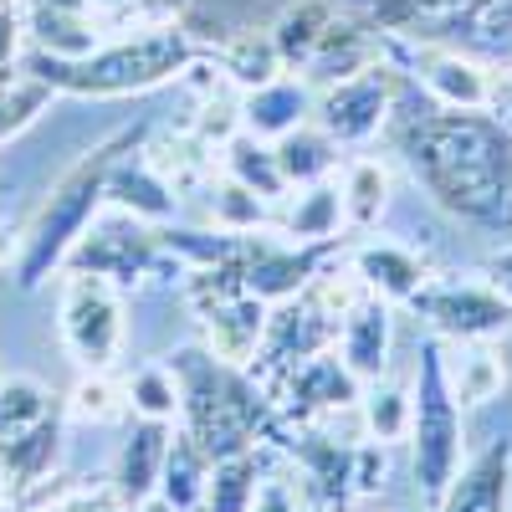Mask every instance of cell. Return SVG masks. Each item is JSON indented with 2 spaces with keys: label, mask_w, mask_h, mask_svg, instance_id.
Returning <instances> with one entry per match:
<instances>
[{
  "label": "cell",
  "mask_w": 512,
  "mask_h": 512,
  "mask_svg": "<svg viewBox=\"0 0 512 512\" xmlns=\"http://www.w3.org/2000/svg\"><path fill=\"white\" fill-rule=\"evenodd\" d=\"M390 128L410 175L446 216L477 231L512 226V134L487 108L405 113Z\"/></svg>",
  "instance_id": "1"
},
{
  "label": "cell",
  "mask_w": 512,
  "mask_h": 512,
  "mask_svg": "<svg viewBox=\"0 0 512 512\" xmlns=\"http://www.w3.org/2000/svg\"><path fill=\"white\" fill-rule=\"evenodd\" d=\"M169 369H175V379H180V425L200 441V451L210 461L277 446L282 415L262 390H256V379L246 369L221 364L205 344L180 349L175 359H169Z\"/></svg>",
  "instance_id": "2"
},
{
  "label": "cell",
  "mask_w": 512,
  "mask_h": 512,
  "mask_svg": "<svg viewBox=\"0 0 512 512\" xmlns=\"http://www.w3.org/2000/svg\"><path fill=\"white\" fill-rule=\"evenodd\" d=\"M195 62H200L195 31L180 21H159V26H139L113 41H98L82 57H41L36 72L72 98H128L185 77Z\"/></svg>",
  "instance_id": "3"
},
{
  "label": "cell",
  "mask_w": 512,
  "mask_h": 512,
  "mask_svg": "<svg viewBox=\"0 0 512 512\" xmlns=\"http://www.w3.org/2000/svg\"><path fill=\"white\" fill-rule=\"evenodd\" d=\"M128 149H139V128H118L113 139H103L98 149L82 154L67 175L52 185L47 205L36 210V221L26 226L21 246H16V287H41L52 272L67 267V256L72 246L82 241V231H88L98 221V210L108 205V175H113V164L128 154Z\"/></svg>",
  "instance_id": "4"
},
{
  "label": "cell",
  "mask_w": 512,
  "mask_h": 512,
  "mask_svg": "<svg viewBox=\"0 0 512 512\" xmlns=\"http://www.w3.org/2000/svg\"><path fill=\"white\" fill-rule=\"evenodd\" d=\"M359 292H364V287L354 282V272H349V262H344V272L333 267V272L313 277L303 292H292V297H282V303L267 308L262 344H256L246 374L256 379V390H262L272 405H277L282 384H287V374H292L297 364H308L313 354H323V349L338 344L344 313H349V303H354Z\"/></svg>",
  "instance_id": "5"
},
{
  "label": "cell",
  "mask_w": 512,
  "mask_h": 512,
  "mask_svg": "<svg viewBox=\"0 0 512 512\" xmlns=\"http://www.w3.org/2000/svg\"><path fill=\"white\" fill-rule=\"evenodd\" d=\"M410 472L425 502H436L456 466H461V400L451 395L446 379V349L441 338L420 344V364H415V384H410Z\"/></svg>",
  "instance_id": "6"
},
{
  "label": "cell",
  "mask_w": 512,
  "mask_h": 512,
  "mask_svg": "<svg viewBox=\"0 0 512 512\" xmlns=\"http://www.w3.org/2000/svg\"><path fill=\"white\" fill-rule=\"evenodd\" d=\"M57 328H62V344L82 374H108L128 344L123 287H113L108 277L67 267L62 292H57Z\"/></svg>",
  "instance_id": "7"
},
{
  "label": "cell",
  "mask_w": 512,
  "mask_h": 512,
  "mask_svg": "<svg viewBox=\"0 0 512 512\" xmlns=\"http://www.w3.org/2000/svg\"><path fill=\"white\" fill-rule=\"evenodd\" d=\"M67 267L72 272H93V277H108L113 287H139V282H149V277H159V272H175L180 277V267L169 262V251H164V236L144 221V216H134V210H98V221L82 231V241L72 246V256H67ZM62 267V272H67Z\"/></svg>",
  "instance_id": "8"
},
{
  "label": "cell",
  "mask_w": 512,
  "mask_h": 512,
  "mask_svg": "<svg viewBox=\"0 0 512 512\" xmlns=\"http://www.w3.org/2000/svg\"><path fill=\"white\" fill-rule=\"evenodd\" d=\"M441 344H477L512 328V308L487 277H431L405 303Z\"/></svg>",
  "instance_id": "9"
},
{
  "label": "cell",
  "mask_w": 512,
  "mask_h": 512,
  "mask_svg": "<svg viewBox=\"0 0 512 512\" xmlns=\"http://www.w3.org/2000/svg\"><path fill=\"white\" fill-rule=\"evenodd\" d=\"M395 118V67L390 62H374L344 82H328L313 123L333 144H369L379 128H390Z\"/></svg>",
  "instance_id": "10"
},
{
  "label": "cell",
  "mask_w": 512,
  "mask_h": 512,
  "mask_svg": "<svg viewBox=\"0 0 512 512\" xmlns=\"http://www.w3.org/2000/svg\"><path fill=\"white\" fill-rule=\"evenodd\" d=\"M359 395H364V379L338 359V349H323L287 374L277 415L292 425H328L338 410H359Z\"/></svg>",
  "instance_id": "11"
},
{
  "label": "cell",
  "mask_w": 512,
  "mask_h": 512,
  "mask_svg": "<svg viewBox=\"0 0 512 512\" xmlns=\"http://www.w3.org/2000/svg\"><path fill=\"white\" fill-rule=\"evenodd\" d=\"M395 303H384L374 292H359L349 313H344V328H338V359H344L364 384L390 374V349H395V318H390Z\"/></svg>",
  "instance_id": "12"
},
{
  "label": "cell",
  "mask_w": 512,
  "mask_h": 512,
  "mask_svg": "<svg viewBox=\"0 0 512 512\" xmlns=\"http://www.w3.org/2000/svg\"><path fill=\"white\" fill-rule=\"evenodd\" d=\"M512 507V441L482 446L466 466H456L451 487L431 502V512H507Z\"/></svg>",
  "instance_id": "13"
},
{
  "label": "cell",
  "mask_w": 512,
  "mask_h": 512,
  "mask_svg": "<svg viewBox=\"0 0 512 512\" xmlns=\"http://www.w3.org/2000/svg\"><path fill=\"white\" fill-rule=\"evenodd\" d=\"M374 62H384V31L369 26L364 16H354V11H338L333 26L323 31V41L313 47V57L303 62V77L313 88L318 82L328 88V82H344V77H354Z\"/></svg>",
  "instance_id": "14"
},
{
  "label": "cell",
  "mask_w": 512,
  "mask_h": 512,
  "mask_svg": "<svg viewBox=\"0 0 512 512\" xmlns=\"http://www.w3.org/2000/svg\"><path fill=\"white\" fill-rule=\"evenodd\" d=\"M349 272L364 292L384 297V303H410V297L431 282V262L420 251L400 246V241H364L349 251Z\"/></svg>",
  "instance_id": "15"
},
{
  "label": "cell",
  "mask_w": 512,
  "mask_h": 512,
  "mask_svg": "<svg viewBox=\"0 0 512 512\" xmlns=\"http://www.w3.org/2000/svg\"><path fill=\"white\" fill-rule=\"evenodd\" d=\"M62 461V420L57 410L47 420H36L31 431L0 441V497H26L41 482H52Z\"/></svg>",
  "instance_id": "16"
},
{
  "label": "cell",
  "mask_w": 512,
  "mask_h": 512,
  "mask_svg": "<svg viewBox=\"0 0 512 512\" xmlns=\"http://www.w3.org/2000/svg\"><path fill=\"white\" fill-rule=\"evenodd\" d=\"M318 98H313V82L308 77H277L267 82V88H251L241 93V128L256 139L277 144L282 134H292V128H303L313 118Z\"/></svg>",
  "instance_id": "17"
},
{
  "label": "cell",
  "mask_w": 512,
  "mask_h": 512,
  "mask_svg": "<svg viewBox=\"0 0 512 512\" xmlns=\"http://www.w3.org/2000/svg\"><path fill=\"white\" fill-rule=\"evenodd\" d=\"M431 36L472 57H512V0H461Z\"/></svg>",
  "instance_id": "18"
},
{
  "label": "cell",
  "mask_w": 512,
  "mask_h": 512,
  "mask_svg": "<svg viewBox=\"0 0 512 512\" xmlns=\"http://www.w3.org/2000/svg\"><path fill=\"white\" fill-rule=\"evenodd\" d=\"M272 231H282L292 246H313V241H338L344 231V195L333 180L318 185H297L277 200V221Z\"/></svg>",
  "instance_id": "19"
},
{
  "label": "cell",
  "mask_w": 512,
  "mask_h": 512,
  "mask_svg": "<svg viewBox=\"0 0 512 512\" xmlns=\"http://www.w3.org/2000/svg\"><path fill=\"white\" fill-rule=\"evenodd\" d=\"M169 436H175V425L169 420H134V431L128 441L118 446V461H113V487L144 507L154 492H159V472H164V451H169Z\"/></svg>",
  "instance_id": "20"
},
{
  "label": "cell",
  "mask_w": 512,
  "mask_h": 512,
  "mask_svg": "<svg viewBox=\"0 0 512 512\" xmlns=\"http://www.w3.org/2000/svg\"><path fill=\"white\" fill-rule=\"evenodd\" d=\"M210 461L205 451H200V441L185 431L169 436V451H164V472H159V502H164V512H200L205 507V487H210Z\"/></svg>",
  "instance_id": "21"
},
{
  "label": "cell",
  "mask_w": 512,
  "mask_h": 512,
  "mask_svg": "<svg viewBox=\"0 0 512 512\" xmlns=\"http://www.w3.org/2000/svg\"><path fill=\"white\" fill-rule=\"evenodd\" d=\"M221 175L226 180H236V185H246L251 195H262V200H282L287 195V175H282V164H277V149L267 144V139H256V134H231L221 149Z\"/></svg>",
  "instance_id": "22"
},
{
  "label": "cell",
  "mask_w": 512,
  "mask_h": 512,
  "mask_svg": "<svg viewBox=\"0 0 512 512\" xmlns=\"http://www.w3.org/2000/svg\"><path fill=\"white\" fill-rule=\"evenodd\" d=\"M134 154L139 149H128L113 164V175H108V205L134 210V216H144V221H169V216H175V205H180V195L169 190L144 159H134Z\"/></svg>",
  "instance_id": "23"
},
{
  "label": "cell",
  "mask_w": 512,
  "mask_h": 512,
  "mask_svg": "<svg viewBox=\"0 0 512 512\" xmlns=\"http://www.w3.org/2000/svg\"><path fill=\"white\" fill-rule=\"evenodd\" d=\"M144 164L154 169V175L175 190V195H190L210 180V169H216V149H210L195 128L190 134H164L159 144L144 149Z\"/></svg>",
  "instance_id": "24"
},
{
  "label": "cell",
  "mask_w": 512,
  "mask_h": 512,
  "mask_svg": "<svg viewBox=\"0 0 512 512\" xmlns=\"http://www.w3.org/2000/svg\"><path fill=\"white\" fill-rule=\"evenodd\" d=\"M216 67L221 77L231 82L236 93H251V88H267V82H277L287 67H282V52L272 31H236L231 41H221L216 52Z\"/></svg>",
  "instance_id": "25"
},
{
  "label": "cell",
  "mask_w": 512,
  "mask_h": 512,
  "mask_svg": "<svg viewBox=\"0 0 512 512\" xmlns=\"http://www.w3.org/2000/svg\"><path fill=\"white\" fill-rule=\"evenodd\" d=\"M446 379H451V395L461 405H487L502 395L507 364L492 349V338H477V344H456V354L446 359Z\"/></svg>",
  "instance_id": "26"
},
{
  "label": "cell",
  "mask_w": 512,
  "mask_h": 512,
  "mask_svg": "<svg viewBox=\"0 0 512 512\" xmlns=\"http://www.w3.org/2000/svg\"><path fill=\"white\" fill-rule=\"evenodd\" d=\"M333 16H338L333 0H292V6L267 26L272 41H277V52H282V67L303 72V62L313 57V47L323 41V31L333 26Z\"/></svg>",
  "instance_id": "27"
},
{
  "label": "cell",
  "mask_w": 512,
  "mask_h": 512,
  "mask_svg": "<svg viewBox=\"0 0 512 512\" xmlns=\"http://www.w3.org/2000/svg\"><path fill=\"white\" fill-rule=\"evenodd\" d=\"M272 149H277V164H282V175H287V190H297V185H318V180H333L338 144L323 134L318 123L292 128V134H282Z\"/></svg>",
  "instance_id": "28"
},
{
  "label": "cell",
  "mask_w": 512,
  "mask_h": 512,
  "mask_svg": "<svg viewBox=\"0 0 512 512\" xmlns=\"http://www.w3.org/2000/svg\"><path fill=\"white\" fill-rule=\"evenodd\" d=\"M338 195H344V231H374L390 205V169L379 159H354L338 180Z\"/></svg>",
  "instance_id": "29"
},
{
  "label": "cell",
  "mask_w": 512,
  "mask_h": 512,
  "mask_svg": "<svg viewBox=\"0 0 512 512\" xmlns=\"http://www.w3.org/2000/svg\"><path fill=\"white\" fill-rule=\"evenodd\" d=\"M359 420H364V436L379 446H395L410 436V390L395 379H374L364 384L359 395Z\"/></svg>",
  "instance_id": "30"
},
{
  "label": "cell",
  "mask_w": 512,
  "mask_h": 512,
  "mask_svg": "<svg viewBox=\"0 0 512 512\" xmlns=\"http://www.w3.org/2000/svg\"><path fill=\"white\" fill-rule=\"evenodd\" d=\"M57 98V88L41 72H21V77H0V144L16 139L21 128H31L47 103Z\"/></svg>",
  "instance_id": "31"
},
{
  "label": "cell",
  "mask_w": 512,
  "mask_h": 512,
  "mask_svg": "<svg viewBox=\"0 0 512 512\" xmlns=\"http://www.w3.org/2000/svg\"><path fill=\"white\" fill-rule=\"evenodd\" d=\"M338 11H354V16H364L369 26H379V31H415L420 21H441V16H451L461 0H333Z\"/></svg>",
  "instance_id": "32"
},
{
  "label": "cell",
  "mask_w": 512,
  "mask_h": 512,
  "mask_svg": "<svg viewBox=\"0 0 512 512\" xmlns=\"http://www.w3.org/2000/svg\"><path fill=\"white\" fill-rule=\"evenodd\" d=\"M256 482H262V461H256V451L216 461L210 466V487H205V507L200 512H246L251 497H256Z\"/></svg>",
  "instance_id": "33"
},
{
  "label": "cell",
  "mask_w": 512,
  "mask_h": 512,
  "mask_svg": "<svg viewBox=\"0 0 512 512\" xmlns=\"http://www.w3.org/2000/svg\"><path fill=\"white\" fill-rule=\"evenodd\" d=\"M210 221H216V231H241V236H251L256 226H272V221H277V205L221 175L216 190H210Z\"/></svg>",
  "instance_id": "34"
},
{
  "label": "cell",
  "mask_w": 512,
  "mask_h": 512,
  "mask_svg": "<svg viewBox=\"0 0 512 512\" xmlns=\"http://www.w3.org/2000/svg\"><path fill=\"white\" fill-rule=\"evenodd\" d=\"M123 390H128V410L139 420H169V425L180 420V379L169 364H144Z\"/></svg>",
  "instance_id": "35"
},
{
  "label": "cell",
  "mask_w": 512,
  "mask_h": 512,
  "mask_svg": "<svg viewBox=\"0 0 512 512\" xmlns=\"http://www.w3.org/2000/svg\"><path fill=\"white\" fill-rule=\"evenodd\" d=\"M47 415H52V395L41 390L36 379H26V374L0 379V441L31 431V425L47 420Z\"/></svg>",
  "instance_id": "36"
},
{
  "label": "cell",
  "mask_w": 512,
  "mask_h": 512,
  "mask_svg": "<svg viewBox=\"0 0 512 512\" xmlns=\"http://www.w3.org/2000/svg\"><path fill=\"white\" fill-rule=\"evenodd\" d=\"M72 415L77 420H93V425L123 420L128 415V390H123V384H113L108 374H82L77 390H72Z\"/></svg>",
  "instance_id": "37"
},
{
  "label": "cell",
  "mask_w": 512,
  "mask_h": 512,
  "mask_svg": "<svg viewBox=\"0 0 512 512\" xmlns=\"http://www.w3.org/2000/svg\"><path fill=\"white\" fill-rule=\"evenodd\" d=\"M26 41V0H0V77H11Z\"/></svg>",
  "instance_id": "38"
},
{
  "label": "cell",
  "mask_w": 512,
  "mask_h": 512,
  "mask_svg": "<svg viewBox=\"0 0 512 512\" xmlns=\"http://www.w3.org/2000/svg\"><path fill=\"white\" fill-rule=\"evenodd\" d=\"M246 512H303V502H297L292 477H262V482H256V497H251Z\"/></svg>",
  "instance_id": "39"
},
{
  "label": "cell",
  "mask_w": 512,
  "mask_h": 512,
  "mask_svg": "<svg viewBox=\"0 0 512 512\" xmlns=\"http://www.w3.org/2000/svg\"><path fill=\"white\" fill-rule=\"evenodd\" d=\"M67 512H139V507H134V502H128V497L108 482V487L72 492V497H67Z\"/></svg>",
  "instance_id": "40"
},
{
  "label": "cell",
  "mask_w": 512,
  "mask_h": 512,
  "mask_svg": "<svg viewBox=\"0 0 512 512\" xmlns=\"http://www.w3.org/2000/svg\"><path fill=\"white\" fill-rule=\"evenodd\" d=\"M487 113H492V118L507 128V134H512V62L492 72V88H487Z\"/></svg>",
  "instance_id": "41"
},
{
  "label": "cell",
  "mask_w": 512,
  "mask_h": 512,
  "mask_svg": "<svg viewBox=\"0 0 512 512\" xmlns=\"http://www.w3.org/2000/svg\"><path fill=\"white\" fill-rule=\"evenodd\" d=\"M482 277H487V282H492V287H497V292H502V303H507V308H512V246H507V251H497V256H492V262H487V267H482Z\"/></svg>",
  "instance_id": "42"
},
{
  "label": "cell",
  "mask_w": 512,
  "mask_h": 512,
  "mask_svg": "<svg viewBox=\"0 0 512 512\" xmlns=\"http://www.w3.org/2000/svg\"><path fill=\"white\" fill-rule=\"evenodd\" d=\"M16 246H21V241H16V236H11L6 226H0V272H6V267L16 262Z\"/></svg>",
  "instance_id": "43"
},
{
  "label": "cell",
  "mask_w": 512,
  "mask_h": 512,
  "mask_svg": "<svg viewBox=\"0 0 512 512\" xmlns=\"http://www.w3.org/2000/svg\"><path fill=\"white\" fill-rule=\"evenodd\" d=\"M26 512H67V497H62V502L47 497V502H36V507H26Z\"/></svg>",
  "instance_id": "44"
}]
</instances>
